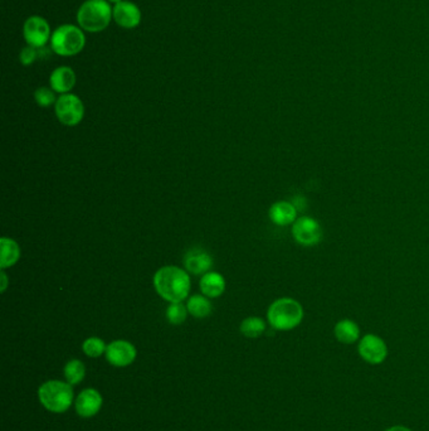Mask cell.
I'll return each instance as SVG.
<instances>
[{"mask_svg": "<svg viewBox=\"0 0 429 431\" xmlns=\"http://www.w3.org/2000/svg\"><path fill=\"white\" fill-rule=\"evenodd\" d=\"M86 45V37L81 27L63 24L51 37V48L57 55L70 57L79 53Z\"/></svg>", "mask_w": 429, "mask_h": 431, "instance_id": "5", "label": "cell"}, {"mask_svg": "<svg viewBox=\"0 0 429 431\" xmlns=\"http://www.w3.org/2000/svg\"><path fill=\"white\" fill-rule=\"evenodd\" d=\"M358 353L361 360L372 366H379L388 358V345L382 337L367 333L358 342Z\"/></svg>", "mask_w": 429, "mask_h": 431, "instance_id": "7", "label": "cell"}, {"mask_svg": "<svg viewBox=\"0 0 429 431\" xmlns=\"http://www.w3.org/2000/svg\"><path fill=\"white\" fill-rule=\"evenodd\" d=\"M103 404L101 393L94 389H86L81 392L75 401L76 412L81 417H92L100 412Z\"/></svg>", "mask_w": 429, "mask_h": 431, "instance_id": "12", "label": "cell"}, {"mask_svg": "<svg viewBox=\"0 0 429 431\" xmlns=\"http://www.w3.org/2000/svg\"><path fill=\"white\" fill-rule=\"evenodd\" d=\"M37 57H38L37 48L28 46V47L22 49V52L19 55V60L23 66H31V63H34V61L37 60Z\"/></svg>", "mask_w": 429, "mask_h": 431, "instance_id": "25", "label": "cell"}, {"mask_svg": "<svg viewBox=\"0 0 429 431\" xmlns=\"http://www.w3.org/2000/svg\"><path fill=\"white\" fill-rule=\"evenodd\" d=\"M187 312L194 318L203 319L211 313V304L208 297L195 294L187 300Z\"/></svg>", "mask_w": 429, "mask_h": 431, "instance_id": "19", "label": "cell"}, {"mask_svg": "<svg viewBox=\"0 0 429 431\" xmlns=\"http://www.w3.org/2000/svg\"><path fill=\"white\" fill-rule=\"evenodd\" d=\"M0 249H1V258H0V267L1 270H5L8 267L16 265L21 258V247L19 245L8 237H1L0 240Z\"/></svg>", "mask_w": 429, "mask_h": 431, "instance_id": "18", "label": "cell"}, {"mask_svg": "<svg viewBox=\"0 0 429 431\" xmlns=\"http://www.w3.org/2000/svg\"><path fill=\"white\" fill-rule=\"evenodd\" d=\"M241 332L244 337H261L265 332V321L259 317H248L242 321Z\"/></svg>", "mask_w": 429, "mask_h": 431, "instance_id": "21", "label": "cell"}, {"mask_svg": "<svg viewBox=\"0 0 429 431\" xmlns=\"http://www.w3.org/2000/svg\"><path fill=\"white\" fill-rule=\"evenodd\" d=\"M184 265L189 273L194 275L207 274L213 265V259L207 251L193 249L187 251L184 258Z\"/></svg>", "mask_w": 429, "mask_h": 431, "instance_id": "15", "label": "cell"}, {"mask_svg": "<svg viewBox=\"0 0 429 431\" xmlns=\"http://www.w3.org/2000/svg\"><path fill=\"white\" fill-rule=\"evenodd\" d=\"M187 308L181 303H170L166 309V319L174 325H179L184 323L187 317Z\"/></svg>", "mask_w": 429, "mask_h": 431, "instance_id": "23", "label": "cell"}, {"mask_svg": "<svg viewBox=\"0 0 429 431\" xmlns=\"http://www.w3.org/2000/svg\"><path fill=\"white\" fill-rule=\"evenodd\" d=\"M57 119L66 126H76L85 116L83 102L77 95L63 94L55 103Z\"/></svg>", "mask_w": 429, "mask_h": 431, "instance_id": "6", "label": "cell"}, {"mask_svg": "<svg viewBox=\"0 0 429 431\" xmlns=\"http://www.w3.org/2000/svg\"><path fill=\"white\" fill-rule=\"evenodd\" d=\"M64 377L70 384H78L83 381L86 376V367L79 360H70L64 366Z\"/></svg>", "mask_w": 429, "mask_h": 431, "instance_id": "20", "label": "cell"}, {"mask_svg": "<svg viewBox=\"0 0 429 431\" xmlns=\"http://www.w3.org/2000/svg\"><path fill=\"white\" fill-rule=\"evenodd\" d=\"M24 40L31 47H44L51 40V28L44 18L39 16H29L23 27Z\"/></svg>", "mask_w": 429, "mask_h": 431, "instance_id": "9", "label": "cell"}, {"mask_svg": "<svg viewBox=\"0 0 429 431\" xmlns=\"http://www.w3.org/2000/svg\"><path fill=\"white\" fill-rule=\"evenodd\" d=\"M107 1H109V3H115V4H117V3H120V1H122V0H107Z\"/></svg>", "mask_w": 429, "mask_h": 431, "instance_id": "28", "label": "cell"}, {"mask_svg": "<svg viewBox=\"0 0 429 431\" xmlns=\"http://www.w3.org/2000/svg\"><path fill=\"white\" fill-rule=\"evenodd\" d=\"M157 294L169 303H181L190 291V276L178 267H164L154 275Z\"/></svg>", "mask_w": 429, "mask_h": 431, "instance_id": "1", "label": "cell"}, {"mask_svg": "<svg viewBox=\"0 0 429 431\" xmlns=\"http://www.w3.org/2000/svg\"><path fill=\"white\" fill-rule=\"evenodd\" d=\"M34 99L40 108H49L58 100L55 99V91L48 87H39L34 93Z\"/></svg>", "mask_w": 429, "mask_h": 431, "instance_id": "24", "label": "cell"}, {"mask_svg": "<svg viewBox=\"0 0 429 431\" xmlns=\"http://www.w3.org/2000/svg\"><path fill=\"white\" fill-rule=\"evenodd\" d=\"M304 315V306L296 299L280 298L268 308L267 321L273 330L289 332L302 323Z\"/></svg>", "mask_w": 429, "mask_h": 431, "instance_id": "2", "label": "cell"}, {"mask_svg": "<svg viewBox=\"0 0 429 431\" xmlns=\"http://www.w3.org/2000/svg\"><path fill=\"white\" fill-rule=\"evenodd\" d=\"M38 399L48 411L63 414L73 404L72 384L60 380L47 381L39 387Z\"/></svg>", "mask_w": 429, "mask_h": 431, "instance_id": "3", "label": "cell"}, {"mask_svg": "<svg viewBox=\"0 0 429 431\" xmlns=\"http://www.w3.org/2000/svg\"><path fill=\"white\" fill-rule=\"evenodd\" d=\"M334 336L337 342L343 345H354L360 341V328L358 323L351 319H341L334 327Z\"/></svg>", "mask_w": 429, "mask_h": 431, "instance_id": "16", "label": "cell"}, {"mask_svg": "<svg viewBox=\"0 0 429 431\" xmlns=\"http://www.w3.org/2000/svg\"><path fill=\"white\" fill-rule=\"evenodd\" d=\"M199 286L205 297L211 299L218 298L226 291V280L219 273L211 271L202 276Z\"/></svg>", "mask_w": 429, "mask_h": 431, "instance_id": "17", "label": "cell"}, {"mask_svg": "<svg viewBox=\"0 0 429 431\" xmlns=\"http://www.w3.org/2000/svg\"><path fill=\"white\" fill-rule=\"evenodd\" d=\"M106 360L115 367H127L136 360V348L127 341H114L107 345Z\"/></svg>", "mask_w": 429, "mask_h": 431, "instance_id": "10", "label": "cell"}, {"mask_svg": "<svg viewBox=\"0 0 429 431\" xmlns=\"http://www.w3.org/2000/svg\"><path fill=\"white\" fill-rule=\"evenodd\" d=\"M51 88L58 94H68L76 85V73L70 67L62 66L55 69L49 77Z\"/></svg>", "mask_w": 429, "mask_h": 431, "instance_id": "14", "label": "cell"}, {"mask_svg": "<svg viewBox=\"0 0 429 431\" xmlns=\"http://www.w3.org/2000/svg\"><path fill=\"white\" fill-rule=\"evenodd\" d=\"M384 431H413L409 428H406L404 425H394V426H390L388 429H385Z\"/></svg>", "mask_w": 429, "mask_h": 431, "instance_id": "27", "label": "cell"}, {"mask_svg": "<svg viewBox=\"0 0 429 431\" xmlns=\"http://www.w3.org/2000/svg\"><path fill=\"white\" fill-rule=\"evenodd\" d=\"M112 18V9L107 0H87L77 13V22L83 31L97 33L105 31Z\"/></svg>", "mask_w": 429, "mask_h": 431, "instance_id": "4", "label": "cell"}, {"mask_svg": "<svg viewBox=\"0 0 429 431\" xmlns=\"http://www.w3.org/2000/svg\"><path fill=\"white\" fill-rule=\"evenodd\" d=\"M0 278H1V288H0V291H1V293H4L5 289H7V286H8V279H7V275L4 273V270H1Z\"/></svg>", "mask_w": 429, "mask_h": 431, "instance_id": "26", "label": "cell"}, {"mask_svg": "<svg viewBox=\"0 0 429 431\" xmlns=\"http://www.w3.org/2000/svg\"><path fill=\"white\" fill-rule=\"evenodd\" d=\"M112 18L120 27L125 29L136 28L141 22V12L139 7L131 1H120L112 8Z\"/></svg>", "mask_w": 429, "mask_h": 431, "instance_id": "11", "label": "cell"}, {"mask_svg": "<svg viewBox=\"0 0 429 431\" xmlns=\"http://www.w3.org/2000/svg\"><path fill=\"white\" fill-rule=\"evenodd\" d=\"M82 349L87 357L99 358V357H101L103 353H106L107 345H105V342L102 341L101 338L91 337L87 338L86 341L83 342Z\"/></svg>", "mask_w": 429, "mask_h": 431, "instance_id": "22", "label": "cell"}, {"mask_svg": "<svg viewBox=\"0 0 429 431\" xmlns=\"http://www.w3.org/2000/svg\"><path fill=\"white\" fill-rule=\"evenodd\" d=\"M292 236L297 243L312 247L321 243L324 232L319 221L309 216H302L294 222Z\"/></svg>", "mask_w": 429, "mask_h": 431, "instance_id": "8", "label": "cell"}, {"mask_svg": "<svg viewBox=\"0 0 429 431\" xmlns=\"http://www.w3.org/2000/svg\"><path fill=\"white\" fill-rule=\"evenodd\" d=\"M270 220L277 226H289L294 225L297 220V208L295 204L287 201H278L270 207L268 211Z\"/></svg>", "mask_w": 429, "mask_h": 431, "instance_id": "13", "label": "cell"}]
</instances>
